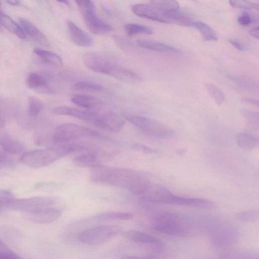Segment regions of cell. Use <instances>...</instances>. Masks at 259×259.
<instances>
[{"label":"cell","mask_w":259,"mask_h":259,"mask_svg":"<svg viewBox=\"0 0 259 259\" xmlns=\"http://www.w3.org/2000/svg\"><path fill=\"white\" fill-rule=\"evenodd\" d=\"M90 179L95 183L128 189L138 172L133 169L99 164L92 168Z\"/></svg>","instance_id":"cell-1"},{"label":"cell","mask_w":259,"mask_h":259,"mask_svg":"<svg viewBox=\"0 0 259 259\" xmlns=\"http://www.w3.org/2000/svg\"><path fill=\"white\" fill-rule=\"evenodd\" d=\"M73 152H75L74 142H68L26 152L22 155L20 161L30 167L40 168Z\"/></svg>","instance_id":"cell-2"},{"label":"cell","mask_w":259,"mask_h":259,"mask_svg":"<svg viewBox=\"0 0 259 259\" xmlns=\"http://www.w3.org/2000/svg\"><path fill=\"white\" fill-rule=\"evenodd\" d=\"M153 229L161 234L183 237L188 233V225L181 216L171 212H165L157 215L154 219Z\"/></svg>","instance_id":"cell-3"},{"label":"cell","mask_w":259,"mask_h":259,"mask_svg":"<svg viewBox=\"0 0 259 259\" xmlns=\"http://www.w3.org/2000/svg\"><path fill=\"white\" fill-rule=\"evenodd\" d=\"M117 225H100L84 230L77 236L78 240L89 245H100L109 241L123 231Z\"/></svg>","instance_id":"cell-4"},{"label":"cell","mask_w":259,"mask_h":259,"mask_svg":"<svg viewBox=\"0 0 259 259\" xmlns=\"http://www.w3.org/2000/svg\"><path fill=\"white\" fill-rule=\"evenodd\" d=\"M100 136V134L92 128L69 123L58 126L53 132L52 140L56 145H59L72 140Z\"/></svg>","instance_id":"cell-5"},{"label":"cell","mask_w":259,"mask_h":259,"mask_svg":"<svg viewBox=\"0 0 259 259\" xmlns=\"http://www.w3.org/2000/svg\"><path fill=\"white\" fill-rule=\"evenodd\" d=\"M132 124L149 136L159 138H169L174 132L170 127L154 119L136 115H124Z\"/></svg>","instance_id":"cell-6"},{"label":"cell","mask_w":259,"mask_h":259,"mask_svg":"<svg viewBox=\"0 0 259 259\" xmlns=\"http://www.w3.org/2000/svg\"><path fill=\"white\" fill-rule=\"evenodd\" d=\"M84 23L89 30L97 35L106 34L112 30V27L108 23L101 19L96 14L94 3L91 1H76Z\"/></svg>","instance_id":"cell-7"},{"label":"cell","mask_w":259,"mask_h":259,"mask_svg":"<svg viewBox=\"0 0 259 259\" xmlns=\"http://www.w3.org/2000/svg\"><path fill=\"white\" fill-rule=\"evenodd\" d=\"M57 202V199L55 197L36 196L23 199H13L6 205V207L26 213L45 207L56 206Z\"/></svg>","instance_id":"cell-8"},{"label":"cell","mask_w":259,"mask_h":259,"mask_svg":"<svg viewBox=\"0 0 259 259\" xmlns=\"http://www.w3.org/2000/svg\"><path fill=\"white\" fill-rule=\"evenodd\" d=\"M180 197L164 186L152 183L139 196L142 200L150 203L176 205H179Z\"/></svg>","instance_id":"cell-9"},{"label":"cell","mask_w":259,"mask_h":259,"mask_svg":"<svg viewBox=\"0 0 259 259\" xmlns=\"http://www.w3.org/2000/svg\"><path fill=\"white\" fill-rule=\"evenodd\" d=\"M85 66L92 71L109 75L115 64L107 57L97 53L84 54L82 57Z\"/></svg>","instance_id":"cell-10"},{"label":"cell","mask_w":259,"mask_h":259,"mask_svg":"<svg viewBox=\"0 0 259 259\" xmlns=\"http://www.w3.org/2000/svg\"><path fill=\"white\" fill-rule=\"evenodd\" d=\"M53 112L58 115L72 116L100 127L99 115L96 111L82 110L73 107L60 106L55 108Z\"/></svg>","instance_id":"cell-11"},{"label":"cell","mask_w":259,"mask_h":259,"mask_svg":"<svg viewBox=\"0 0 259 259\" xmlns=\"http://www.w3.org/2000/svg\"><path fill=\"white\" fill-rule=\"evenodd\" d=\"M131 9L139 17L164 23H170L167 14L151 3L136 4L132 5Z\"/></svg>","instance_id":"cell-12"},{"label":"cell","mask_w":259,"mask_h":259,"mask_svg":"<svg viewBox=\"0 0 259 259\" xmlns=\"http://www.w3.org/2000/svg\"><path fill=\"white\" fill-rule=\"evenodd\" d=\"M238 237V232L234 227L225 226L213 231L211 242L215 247L224 248L234 243Z\"/></svg>","instance_id":"cell-13"},{"label":"cell","mask_w":259,"mask_h":259,"mask_svg":"<svg viewBox=\"0 0 259 259\" xmlns=\"http://www.w3.org/2000/svg\"><path fill=\"white\" fill-rule=\"evenodd\" d=\"M61 214L62 210L56 206L45 207L24 213L27 219L39 224L52 223L58 219Z\"/></svg>","instance_id":"cell-14"},{"label":"cell","mask_w":259,"mask_h":259,"mask_svg":"<svg viewBox=\"0 0 259 259\" xmlns=\"http://www.w3.org/2000/svg\"><path fill=\"white\" fill-rule=\"evenodd\" d=\"M100 119V128L113 133L120 132L125 121L122 117L113 111L107 110L98 112Z\"/></svg>","instance_id":"cell-15"},{"label":"cell","mask_w":259,"mask_h":259,"mask_svg":"<svg viewBox=\"0 0 259 259\" xmlns=\"http://www.w3.org/2000/svg\"><path fill=\"white\" fill-rule=\"evenodd\" d=\"M122 236L136 243L162 247L163 243L159 238L137 230H129L123 231Z\"/></svg>","instance_id":"cell-16"},{"label":"cell","mask_w":259,"mask_h":259,"mask_svg":"<svg viewBox=\"0 0 259 259\" xmlns=\"http://www.w3.org/2000/svg\"><path fill=\"white\" fill-rule=\"evenodd\" d=\"M68 30L73 42L80 47H88L92 45L93 40L91 36L71 20L67 22Z\"/></svg>","instance_id":"cell-17"},{"label":"cell","mask_w":259,"mask_h":259,"mask_svg":"<svg viewBox=\"0 0 259 259\" xmlns=\"http://www.w3.org/2000/svg\"><path fill=\"white\" fill-rule=\"evenodd\" d=\"M19 21L24 32L25 31L36 42L45 47L49 46L46 36L31 22L22 18H19Z\"/></svg>","instance_id":"cell-18"},{"label":"cell","mask_w":259,"mask_h":259,"mask_svg":"<svg viewBox=\"0 0 259 259\" xmlns=\"http://www.w3.org/2000/svg\"><path fill=\"white\" fill-rule=\"evenodd\" d=\"M229 77L241 89L250 93L258 92V82L250 76L244 74H232L229 75Z\"/></svg>","instance_id":"cell-19"},{"label":"cell","mask_w":259,"mask_h":259,"mask_svg":"<svg viewBox=\"0 0 259 259\" xmlns=\"http://www.w3.org/2000/svg\"><path fill=\"white\" fill-rule=\"evenodd\" d=\"M0 146L3 149L12 154H20L24 151V147L17 140L3 134L0 136Z\"/></svg>","instance_id":"cell-20"},{"label":"cell","mask_w":259,"mask_h":259,"mask_svg":"<svg viewBox=\"0 0 259 259\" xmlns=\"http://www.w3.org/2000/svg\"><path fill=\"white\" fill-rule=\"evenodd\" d=\"M98 152L96 150L78 155L74 158L73 163L78 167L92 168L99 164Z\"/></svg>","instance_id":"cell-21"},{"label":"cell","mask_w":259,"mask_h":259,"mask_svg":"<svg viewBox=\"0 0 259 259\" xmlns=\"http://www.w3.org/2000/svg\"><path fill=\"white\" fill-rule=\"evenodd\" d=\"M137 45L141 48L149 50L159 52H178L175 48L166 44L147 39H139L137 40Z\"/></svg>","instance_id":"cell-22"},{"label":"cell","mask_w":259,"mask_h":259,"mask_svg":"<svg viewBox=\"0 0 259 259\" xmlns=\"http://www.w3.org/2000/svg\"><path fill=\"white\" fill-rule=\"evenodd\" d=\"M27 86L31 89L37 90L42 92H50L46 79L41 75L37 73H31L26 79Z\"/></svg>","instance_id":"cell-23"},{"label":"cell","mask_w":259,"mask_h":259,"mask_svg":"<svg viewBox=\"0 0 259 259\" xmlns=\"http://www.w3.org/2000/svg\"><path fill=\"white\" fill-rule=\"evenodd\" d=\"M71 101L74 104L87 109H99L103 104L99 99L84 95H74Z\"/></svg>","instance_id":"cell-24"},{"label":"cell","mask_w":259,"mask_h":259,"mask_svg":"<svg viewBox=\"0 0 259 259\" xmlns=\"http://www.w3.org/2000/svg\"><path fill=\"white\" fill-rule=\"evenodd\" d=\"M0 24L18 37L24 39L25 34L22 28L11 17L0 11Z\"/></svg>","instance_id":"cell-25"},{"label":"cell","mask_w":259,"mask_h":259,"mask_svg":"<svg viewBox=\"0 0 259 259\" xmlns=\"http://www.w3.org/2000/svg\"><path fill=\"white\" fill-rule=\"evenodd\" d=\"M238 146L246 151H251L258 145L257 138L247 133H241L236 137Z\"/></svg>","instance_id":"cell-26"},{"label":"cell","mask_w":259,"mask_h":259,"mask_svg":"<svg viewBox=\"0 0 259 259\" xmlns=\"http://www.w3.org/2000/svg\"><path fill=\"white\" fill-rule=\"evenodd\" d=\"M34 52L44 62L51 65L60 67L63 64L61 58L55 53L39 48L35 49Z\"/></svg>","instance_id":"cell-27"},{"label":"cell","mask_w":259,"mask_h":259,"mask_svg":"<svg viewBox=\"0 0 259 259\" xmlns=\"http://www.w3.org/2000/svg\"><path fill=\"white\" fill-rule=\"evenodd\" d=\"M200 32L203 39L206 41H216L217 34L214 30L208 24L202 21H195L192 23Z\"/></svg>","instance_id":"cell-28"},{"label":"cell","mask_w":259,"mask_h":259,"mask_svg":"<svg viewBox=\"0 0 259 259\" xmlns=\"http://www.w3.org/2000/svg\"><path fill=\"white\" fill-rule=\"evenodd\" d=\"M95 218L100 220H120L127 221L132 220L134 215L132 213L126 212L107 211L96 214Z\"/></svg>","instance_id":"cell-29"},{"label":"cell","mask_w":259,"mask_h":259,"mask_svg":"<svg viewBox=\"0 0 259 259\" xmlns=\"http://www.w3.org/2000/svg\"><path fill=\"white\" fill-rule=\"evenodd\" d=\"M168 16L170 23H174L181 26H189L192 25L193 22L189 16L179 10L169 13Z\"/></svg>","instance_id":"cell-30"},{"label":"cell","mask_w":259,"mask_h":259,"mask_svg":"<svg viewBox=\"0 0 259 259\" xmlns=\"http://www.w3.org/2000/svg\"><path fill=\"white\" fill-rule=\"evenodd\" d=\"M124 29L127 35L130 37L139 34H150L153 30L149 26L137 23H127L124 25Z\"/></svg>","instance_id":"cell-31"},{"label":"cell","mask_w":259,"mask_h":259,"mask_svg":"<svg viewBox=\"0 0 259 259\" xmlns=\"http://www.w3.org/2000/svg\"><path fill=\"white\" fill-rule=\"evenodd\" d=\"M71 89L76 91L96 93L102 91L103 87L93 82L78 81L72 85Z\"/></svg>","instance_id":"cell-32"},{"label":"cell","mask_w":259,"mask_h":259,"mask_svg":"<svg viewBox=\"0 0 259 259\" xmlns=\"http://www.w3.org/2000/svg\"><path fill=\"white\" fill-rule=\"evenodd\" d=\"M164 13H170L179 10L180 5L175 1H153L150 2Z\"/></svg>","instance_id":"cell-33"},{"label":"cell","mask_w":259,"mask_h":259,"mask_svg":"<svg viewBox=\"0 0 259 259\" xmlns=\"http://www.w3.org/2000/svg\"><path fill=\"white\" fill-rule=\"evenodd\" d=\"M42 106L40 100L34 96L30 97L28 100V114L34 119L41 110Z\"/></svg>","instance_id":"cell-34"},{"label":"cell","mask_w":259,"mask_h":259,"mask_svg":"<svg viewBox=\"0 0 259 259\" xmlns=\"http://www.w3.org/2000/svg\"><path fill=\"white\" fill-rule=\"evenodd\" d=\"M222 259H258V256L250 251L237 250L228 253Z\"/></svg>","instance_id":"cell-35"},{"label":"cell","mask_w":259,"mask_h":259,"mask_svg":"<svg viewBox=\"0 0 259 259\" xmlns=\"http://www.w3.org/2000/svg\"><path fill=\"white\" fill-rule=\"evenodd\" d=\"M205 87L215 102L218 104H221L225 100V95L223 92L215 85L211 83H206Z\"/></svg>","instance_id":"cell-36"},{"label":"cell","mask_w":259,"mask_h":259,"mask_svg":"<svg viewBox=\"0 0 259 259\" xmlns=\"http://www.w3.org/2000/svg\"><path fill=\"white\" fill-rule=\"evenodd\" d=\"M258 216V211L254 210L238 213L236 217L237 220L242 222H252L257 220Z\"/></svg>","instance_id":"cell-37"},{"label":"cell","mask_w":259,"mask_h":259,"mask_svg":"<svg viewBox=\"0 0 259 259\" xmlns=\"http://www.w3.org/2000/svg\"><path fill=\"white\" fill-rule=\"evenodd\" d=\"M230 5L234 7L247 10H257L258 5L257 3L246 1H230Z\"/></svg>","instance_id":"cell-38"},{"label":"cell","mask_w":259,"mask_h":259,"mask_svg":"<svg viewBox=\"0 0 259 259\" xmlns=\"http://www.w3.org/2000/svg\"><path fill=\"white\" fill-rule=\"evenodd\" d=\"M243 115L248 121L250 124L258 126V114L254 111L249 110H243Z\"/></svg>","instance_id":"cell-39"},{"label":"cell","mask_w":259,"mask_h":259,"mask_svg":"<svg viewBox=\"0 0 259 259\" xmlns=\"http://www.w3.org/2000/svg\"><path fill=\"white\" fill-rule=\"evenodd\" d=\"M13 199L14 197L11 192L0 190V209L6 207V205Z\"/></svg>","instance_id":"cell-40"},{"label":"cell","mask_w":259,"mask_h":259,"mask_svg":"<svg viewBox=\"0 0 259 259\" xmlns=\"http://www.w3.org/2000/svg\"><path fill=\"white\" fill-rule=\"evenodd\" d=\"M252 21L251 16L246 12H243L238 16L237 21L239 24L242 26L249 25Z\"/></svg>","instance_id":"cell-41"},{"label":"cell","mask_w":259,"mask_h":259,"mask_svg":"<svg viewBox=\"0 0 259 259\" xmlns=\"http://www.w3.org/2000/svg\"><path fill=\"white\" fill-rule=\"evenodd\" d=\"M132 148L135 150L142 151L146 153H153L155 151V150L152 148L139 143L134 144L132 146Z\"/></svg>","instance_id":"cell-42"},{"label":"cell","mask_w":259,"mask_h":259,"mask_svg":"<svg viewBox=\"0 0 259 259\" xmlns=\"http://www.w3.org/2000/svg\"><path fill=\"white\" fill-rule=\"evenodd\" d=\"M57 185L54 184L39 183L35 186V188L39 190L46 191L56 188Z\"/></svg>","instance_id":"cell-43"},{"label":"cell","mask_w":259,"mask_h":259,"mask_svg":"<svg viewBox=\"0 0 259 259\" xmlns=\"http://www.w3.org/2000/svg\"><path fill=\"white\" fill-rule=\"evenodd\" d=\"M121 259H158L153 256H139L135 255H125L121 257Z\"/></svg>","instance_id":"cell-44"},{"label":"cell","mask_w":259,"mask_h":259,"mask_svg":"<svg viewBox=\"0 0 259 259\" xmlns=\"http://www.w3.org/2000/svg\"><path fill=\"white\" fill-rule=\"evenodd\" d=\"M228 41L229 42L230 44H231L234 47H235L238 50H244V47L239 41L233 38H229L228 39Z\"/></svg>","instance_id":"cell-45"},{"label":"cell","mask_w":259,"mask_h":259,"mask_svg":"<svg viewBox=\"0 0 259 259\" xmlns=\"http://www.w3.org/2000/svg\"><path fill=\"white\" fill-rule=\"evenodd\" d=\"M249 33L252 36H253L256 38H258V26L251 28L249 30Z\"/></svg>","instance_id":"cell-46"},{"label":"cell","mask_w":259,"mask_h":259,"mask_svg":"<svg viewBox=\"0 0 259 259\" xmlns=\"http://www.w3.org/2000/svg\"><path fill=\"white\" fill-rule=\"evenodd\" d=\"M244 102L250 103L251 104H253L254 105L258 106V101L257 100L250 99V98H245L243 99Z\"/></svg>","instance_id":"cell-47"},{"label":"cell","mask_w":259,"mask_h":259,"mask_svg":"<svg viewBox=\"0 0 259 259\" xmlns=\"http://www.w3.org/2000/svg\"><path fill=\"white\" fill-rule=\"evenodd\" d=\"M7 159V156L5 153L0 151V163L4 162Z\"/></svg>","instance_id":"cell-48"},{"label":"cell","mask_w":259,"mask_h":259,"mask_svg":"<svg viewBox=\"0 0 259 259\" xmlns=\"http://www.w3.org/2000/svg\"><path fill=\"white\" fill-rule=\"evenodd\" d=\"M6 120L0 115V129L3 128L5 124ZM3 133H1L0 132V136L3 134Z\"/></svg>","instance_id":"cell-49"},{"label":"cell","mask_w":259,"mask_h":259,"mask_svg":"<svg viewBox=\"0 0 259 259\" xmlns=\"http://www.w3.org/2000/svg\"><path fill=\"white\" fill-rule=\"evenodd\" d=\"M7 2L11 5L18 6L20 4V2L18 1H8Z\"/></svg>","instance_id":"cell-50"},{"label":"cell","mask_w":259,"mask_h":259,"mask_svg":"<svg viewBox=\"0 0 259 259\" xmlns=\"http://www.w3.org/2000/svg\"><path fill=\"white\" fill-rule=\"evenodd\" d=\"M59 2L63 3L68 6H69L70 5L69 2L67 1H59Z\"/></svg>","instance_id":"cell-51"},{"label":"cell","mask_w":259,"mask_h":259,"mask_svg":"<svg viewBox=\"0 0 259 259\" xmlns=\"http://www.w3.org/2000/svg\"><path fill=\"white\" fill-rule=\"evenodd\" d=\"M0 11H1V10H0Z\"/></svg>","instance_id":"cell-52"}]
</instances>
